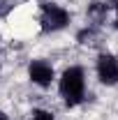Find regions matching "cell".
Segmentation results:
<instances>
[{
    "mask_svg": "<svg viewBox=\"0 0 118 120\" xmlns=\"http://www.w3.org/2000/svg\"><path fill=\"white\" fill-rule=\"evenodd\" d=\"M58 81V95L67 109H76L86 99V69L81 65H70L63 69Z\"/></svg>",
    "mask_w": 118,
    "mask_h": 120,
    "instance_id": "1",
    "label": "cell"
},
{
    "mask_svg": "<svg viewBox=\"0 0 118 120\" xmlns=\"http://www.w3.org/2000/svg\"><path fill=\"white\" fill-rule=\"evenodd\" d=\"M39 30L51 35V32H60L65 30L70 23H72V12L67 7H63L60 2H53V0H46V2H39Z\"/></svg>",
    "mask_w": 118,
    "mask_h": 120,
    "instance_id": "2",
    "label": "cell"
},
{
    "mask_svg": "<svg viewBox=\"0 0 118 120\" xmlns=\"http://www.w3.org/2000/svg\"><path fill=\"white\" fill-rule=\"evenodd\" d=\"M95 74L100 79V83L106 88H114L118 86V56L111 51H102L97 53L95 60Z\"/></svg>",
    "mask_w": 118,
    "mask_h": 120,
    "instance_id": "3",
    "label": "cell"
},
{
    "mask_svg": "<svg viewBox=\"0 0 118 120\" xmlns=\"http://www.w3.org/2000/svg\"><path fill=\"white\" fill-rule=\"evenodd\" d=\"M56 69H53V65L44 58H35L28 62V81L32 86H37V88H51L53 83H56Z\"/></svg>",
    "mask_w": 118,
    "mask_h": 120,
    "instance_id": "4",
    "label": "cell"
},
{
    "mask_svg": "<svg viewBox=\"0 0 118 120\" xmlns=\"http://www.w3.org/2000/svg\"><path fill=\"white\" fill-rule=\"evenodd\" d=\"M106 14H109V2H90L88 5V26H100L106 21Z\"/></svg>",
    "mask_w": 118,
    "mask_h": 120,
    "instance_id": "5",
    "label": "cell"
},
{
    "mask_svg": "<svg viewBox=\"0 0 118 120\" xmlns=\"http://www.w3.org/2000/svg\"><path fill=\"white\" fill-rule=\"evenodd\" d=\"M28 120H56V116L49 109H32L28 113Z\"/></svg>",
    "mask_w": 118,
    "mask_h": 120,
    "instance_id": "6",
    "label": "cell"
},
{
    "mask_svg": "<svg viewBox=\"0 0 118 120\" xmlns=\"http://www.w3.org/2000/svg\"><path fill=\"white\" fill-rule=\"evenodd\" d=\"M109 9L114 12V28L118 30V0H109Z\"/></svg>",
    "mask_w": 118,
    "mask_h": 120,
    "instance_id": "7",
    "label": "cell"
},
{
    "mask_svg": "<svg viewBox=\"0 0 118 120\" xmlns=\"http://www.w3.org/2000/svg\"><path fill=\"white\" fill-rule=\"evenodd\" d=\"M0 120H9V116H7L5 111H0Z\"/></svg>",
    "mask_w": 118,
    "mask_h": 120,
    "instance_id": "8",
    "label": "cell"
},
{
    "mask_svg": "<svg viewBox=\"0 0 118 120\" xmlns=\"http://www.w3.org/2000/svg\"><path fill=\"white\" fill-rule=\"evenodd\" d=\"M0 74H2V62H0Z\"/></svg>",
    "mask_w": 118,
    "mask_h": 120,
    "instance_id": "9",
    "label": "cell"
}]
</instances>
